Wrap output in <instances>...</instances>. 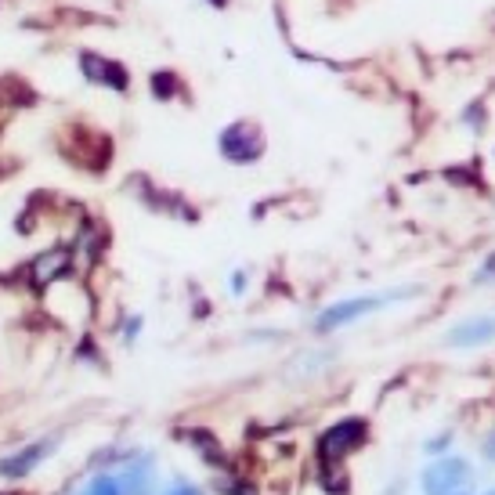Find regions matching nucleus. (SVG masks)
Listing matches in <instances>:
<instances>
[{
	"instance_id": "10",
	"label": "nucleus",
	"mask_w": 495,
	"mask_h": 495,
	"mask_svg": "<svg viewBox=\"0 0 495 495\" xmlns=\"http://www.w3.org/2000/svg\"><path fill=\"white\" fill-rule=\"evenodd\" d=\"M481 279H495V253L488 257V264L481 267Z\"/></svg>"
},
{
	"instance_id": "9",
	"label": "nucleus",
	"mask_w": 495,
	"mask_h": 495,
	"mask_svg": "<svg viewBox=\"0 0 495 495\" xmlns=\"http://www.w3.org/2000/svg\"><path fill=\"white\" fill-rule=\"evenodd\" d=\"M91 495H120V484L108 481V477H98V481L91 484Z\"/></svg>"
},
{
	"instance_id": "8",
	"label": "nucleus",
	"mask_w": 495,
	"mask_h": 495,
	"mask_svg": "<svg viewBox=\"0 0 495 495\" xmlns=\"http://www.w3.org/2000/svg\"><path fill=\"white\" fill-rule=\"evenodd\" d=\"M51 452V442H40V445H29L26 452H19V456H12V459H4L0 463V477H22V474H29L44 456Z\"/></svg>"
},
{
	"instance_id": "2",
	"label": "nucleus",
	"mask_w": 495,
	"mask_h": 495,
	"mask_svg": "<svg viewBox=\"0 0 495 495\" xmlns=\"http://www.w3.org/2000/svg\"><path fill=\"white\" fill-rule=\"evenodd\" d=\"M362 442H365V423H362V419H344V423L329 427V430L322 434V442H318V456H322L325 463H337V459L351 456Z\"/></svg>"
},
{
	"instance_id": "1",
	"label": "nucleus",
	"mask_w": 495,
	"mask_h": 495,
	"mask_svg": "<svg viewBox=\"0 0 495 495\" xmlns=\"http://www.w3.org/2000/svg\"><path fill=\"white\" fill-rule=\"evenodd\" d=\"M416 290H395V293H376V297H355V300H340V304H333V307H325L322 315H318V333H333V329H340V325H347V322H358L362 315H369V311H379V307H387V304H395V300H405V297H412Z\"/></svg>"
},
{
	"instance_id": "11",
	"label": "nucleus",
	"mask_w": 495,
	"mask_h": 495,
	"mask_svg": "<svg viewBox=\"0 0 495 495\" xmlns=\"http://www.w3.org/2000/svg\"><path fill=\"white\" fill-rule=\"evenodd\" d=\"M171 495H199L196 488H181V491H171Z\"/></svg>"
},
{
	"instance_id": "7",
	"label": "nucleus",
	"mask_w": 495,
	"mask_h": 495,
	"mask_svg": "<svg viewBox=\"0 0 495 495\" xmlns=\"http://www.w3.org/2000/svg\"><path fill=\"white\" fill-rule=\"evenodd\" d=\"M66 267H69V250H51L40 260H33V283L47 286V283L59 279V275H66Z\"/></svg>"
},
{
	"instance_id": "6",
	"label": "nucleus",
	"mask_w": 495,
	"mask_h": 495,
	"mask_svg": "<svg viewBox=\"0 0 495 495\" xmlns=\"http://www.w3.org/2000/svg\"><path fill=\"white\" fill-rule=\"evenodd\" d=\"M80 66H84V76L101 84V87H113V91L127 87V69L116 66V62H105V59H98V54H84Z\"/></svg>"
},
{
	"instance_id": "5",
	"label": "nucleus",
	"mask_w": 495,
	"mask_h": 495,
	"mask_svg": "<svg viewBox=\"0 0 495 495\" xmlns=\"http://www.w3.org/2000/svg\"><path fill=\"white\" fill-rule=\"evenodd\" d=\"M495 340V315H484V318H470L463 325H456L449 333V344L452 347H481Z\"/></svg>"
},
{
	"instance_id": "3",
	"label": "nucleus",
	"mask_w": 495,
	"mask_h": 495,
	"mask_svg": "<svg viewBox=\"0 0 495 495\" xmlns=\"http://www.w3.org/2000/svg\"><path fill=\"white\" fill-rule=\"evenodd\" d=\"M470 467L463 459H437L423 470V491L427 495H459V488L467 484Z\"/></svg>"
},
{
	"instance_id": "12",
	"label": "nucleus",
	"mask_w": 495,
	"mask_h": 495,
	"mask_svg": "<svg viewBox=\"0 0 495 495\" xmlns=\"http://www.w3.org/2000/svg\"><path fill=\"white\" fill-rule=\"evenodd\" d=\"M488 495H495V491H488Z\"/></svg>"
},
{
	"instance_id": "4",
	"label": "nucleus",
	"mask_w": 495,
	"mask_h": 495,
	"mask_svg": "<svg viewBox=\"0 0 495 495\" xmlns=\"http://www.w3.org/2000/svg\"><path fill=\"white\" fill-rule=\"evenodd\" d=\"M221 152L236 163H253L260 152H264V138L257 134V127L250 124H236L221 134Z\"/></svg>"
}]
</instances>
